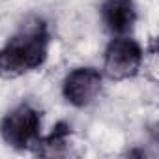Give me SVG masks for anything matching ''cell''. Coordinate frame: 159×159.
I'll return each mask as SVG.
<instances>
[{
    "instance_id": "6da1fadb",
    "label": "cell",
    "mask_w": 159,
    "mask_h": 159,
    "mask_svg": "<svg viewBox=\"0 0 159 159\" xmlns=\"http://www.w3.org/2000/svg\"><path fill=\"white\" fill-rule=\"evenodd\" d=\"M49 47V25L39 17L28 19L0 49V77L15 79L25 73L36 71L45 64Z\"/></svg>"
},
{
    "instance_id": "7a4b0ae2",
    "label": "cell",
    "mask_w": 159,
    "mask_h": 159,
    "mask_svg": "<svg viewBox=\"0 0 159 159\" xmlns=\"http://www.w3.org/2000/svg\"><path fill=\"white\" fill-rule=\"evenodd\" d=\"M0 137L15 150H28L41 139V111L32 103H19L0 122Z\"/></svg>"
},
{
    "instance_id": "3957f363",
    "label": "cell",
    "mask_w": 159,
    "mask_h": 159,
    "mask_svg": "<svg viewBox=\"0 0 159 159\" xmlns=\"http://www.w3.org/2000/svg\"><path fill=\"white\" fill-rule=\"evenodd\" d=\"M142 47L129 36H116L105 49L103 69L112 81H125L139 73L142 66Z\"/></svg>"
},
{
    "instance_id": "277c9868",
    "label": "cell",
    "mask_w": 159,
    "mask_h": 159,
    "mask_svg": "<svg viewBox=\"0 0 159 159\" xmlns=\"http://www.w3.org/2000/svg\"><path fill=\"white\" fill-rule=\"evenodd\" d=\"M101 86L103 77L96 67H75L64 79L62 96L69 105L84 109L98 99Z\"/></svg>"
},
{
    "instance_id": "5b68a950",
    "label": "cell",
    "mask_w": 159,
    "mask_h": 159,
    "mask_svg": "<svg viewBox=\"0 0 159 159\" xmlns=\"http://www.w3.org/2000/svg\"><path fill=\"white\" fill-rule=\"evenodd\" d=\"M99 13L103 25L114 36H127L137 23L135 0H103Z\"/></svg>"
},
{
    "instance_id": "8992f818",
    "label": "cell",
    "mask_w": 159,
    "mask_h": 159,
    "mask_svg": "<svg viewBox=\"0 0 159 159\" xmlns=\"http://www.w3.org/2000/svg\"><path fill=\"white\" fill-rule=\"evenodd\" d=\"M69 135H71L69 124L58 122L45 139H39L38 140V144H36L38 146V152L39 153H58L62 148H66V144L69 140Z\"/></svg>"
}]
</instances>
